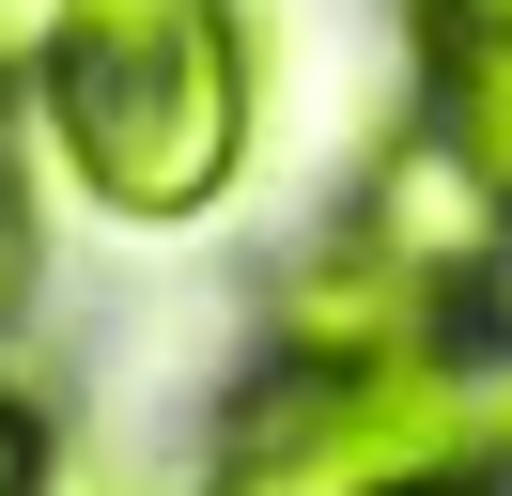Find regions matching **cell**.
Masks as SVG:
<instances>
[{
	"label": "cell",
	"mask_w": 512,
	"mask_h": 496,
	"mask_svg": "<svg viewBox=\"0 0 512 496\" xmlns=\"http://www.w3.org/2000/svg\"><path fill=\"white\" fill-rule=\"evenodd\" d=\"M47 16H63V0H0V93H32V62H47Z\"/></svg>",
	"instance_id": "obj_6"
},
{
	"label": "cell",
	"mask_w": 512,
	"mask_h": 496,
	"mask_svg": "<svg viewBox=\"0 0 512 496\" xmlns=\"http://www.w3.org/2000/svg\"><path fill=\"white\" fill-rule=\"evenodd\" d=\"M16 295H32V202H16V171H0V326H16Z\"/></svg>",
	"instance_id": "obj_7"
},
{
	"label": "cell",
	"mask_w": 512,
	"mask_h": 496,
	"mask_svg": "<svg viewBox=\"0 0 512 496\" xmlns=\"http://www.w3.org/2000/svg\"><path fill=\"white\" fill-rule=\"evenodd\" d=\"M47 465H63L47 403H16V388H0V496H47Z\"/></svg>",
	"instance_id": "obj_5"
},
{
	"label": "cell",
	"mask_w": 512,
	"mask_h": 496,
	"mask_svg": "<svg viewBox=\"0 0 512 496\" xmlns=\"http://www.w3.org/2000/svg\"><path fill=\"white\" fill-rule=\"evenodd\" d=\"M32 109L109 217L187 233L249 171V16L233 0H63Z\"/></svg>",
	"instance_id": "obj_1"
},
{
	"label": "cell",
	"mask_w": 512,
	"mask_h": 496,
	"mask_svg": "<svg viewBox=\"0 0 512 496\" xmlns=\"http://www.w3.org/2000/svg\"><path fill=\"white\" fill-rule=\"evenodd\" d=\"M404 31H419V124L512 217V0H404Z\"/></svg>",
	"instance_id": "obj_4"
},
{
	"label": "cell",
	"mask_w": 512,
	"mask_h": 496,
	"mask_svg": "<svg viewBox=\"0 0 512 496\" xmlns=\"http://www.w3.org/2000/svg\"><path fill=\"white\" fill-rule=\"evenodd\" d=\"M373 496H497L481 465H435V481H373Z\"/></svg>",
	"instance_id": "obj_8"
},
{
	"label": "cell",
	"mask_w": 512,
	"mask_h": 496,
	"mask_svg": "<svg viewBox=\"0 0 512 496\" xmlns=\"http://www.w3.org/2000/svg\"><path fill=\"white\" fill-rule=\"evenodd\" d=\"M481 434H497V388L466 372V326L404 341V357H295V388L233 419L218 496H373V481L481 465Z\"/></svg>",
	"instance_id": "obj_2"
},
{
	"label": "cell",
	"mask_w": 512,
	"mask_h": 496,
	"mask_svg": "<svg viewBox=\"0 0 512 496\" xmlns=\"http://www.w3.org/2000/svg\"><path fill=\"white\" fill-rule=\"evenodd\" d=\"M450 310H466V279H435L404 233L357 217L342 248L280 279V357H404V341H450Z\"/></svg>",
	"instance_id": "obj_3"
}]
</instances>
